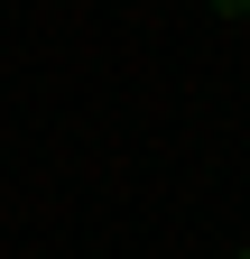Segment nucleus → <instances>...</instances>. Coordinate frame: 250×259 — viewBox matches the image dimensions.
Here are the masks:
<instances>
[{
	"label": "nucleus",
	"instance_id": "obj_2",
	"mask_svg": "<svg viewBox=\"0 0 250 259\" xmlns=\"http://www.w3.org/2000/svg\"><path fill=\"white\" fill-rule=\"evenodd\" d=\"M241 259H250V250H241Z\"/></svg>",
	"mask_w": 250,
	"mask_h": 259
},
{
	"label": "nucleus",
	"instance_id": "obj_1",
	"mask_svg": "<svg viewBox=\"0 0 250 259\" xmlns=\"http://www.w3.org/2000/svg\"><path fill=\"white\" fill-rule=\"evenodd\" d=\"M213 10H223V19H241V10H250V0H213Z\"/></svg>",
	"mask_w": 250,
	"mask_h": 259
}]
</instances>
